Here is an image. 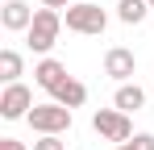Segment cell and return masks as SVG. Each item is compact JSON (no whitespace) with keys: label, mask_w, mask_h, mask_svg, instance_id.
<instances>
[{"label":"cell","mask_w":154,"mask_h":150,"mask_svg":"<svg viewBox=\"0 0 154 150\" xmlns=\"http://www.w3.org/2000/svg\"><path fill=\"white\" fill-rule=\"evenodd\" d=\"M29 129L38 133V138H46V133H67L71 125H75V108H67V104H58V100H46V104H33L29 108Z\"/></svg>","instance_id":"obj_1"},{"label":"cell","mask_w":154,"mask_h":150,"mask_svg":"<svg viewBox=\"0 0 154 150\" xmlns=\"http://www.w3.org/2000/svg\"><path fill=\"white\" fill-rule=\"evenodd\" d=\"M63 25H67V21H63V13H58V8H38V13H33V25L25 29L29 50L46 58V54L54 50V42H58V33H63Z\"/></svg>","instance_id":"obj_2"},{"label":"cell","mask_w":154,"mask_h":150,"mask_svg":"<svg viewBox=\"0 0 154 150\" xmlns=\"http://www.w3.org/2000/svg\"><path fill=\"white\" fill-rule=\"evenodd\" d=\"M63 21L71 33H83V38H100L104 29H108V13H104L100 4H92V0H75L67 13H63Z\"/></svg>","instance_id":"obj_3"},{"label":"cell","mask_w":154,"mask_h":150,"mask_svg":"<svg viewBox=\"0 0 154 150\" xmlns=\"http://www.w3.org/2000/svg\"><path fill=\"white\" fill-rule=\"evenodd\" d=\"M92 129L100 133L104 142H112V146H121V142L133 138V121H129V113H121V108H96L92 113Z\"/></svg>","instance_id":"obj_4"},{"label":"cell","mask_w":154,"mask_h":150,"mask_svg":"<svg viewBox=\"0 0 154 150\" xmlns=\"http://www.w3.org/2000/svg\"><path fill=\"white\" fill-rule=\"evenodd\" d=\"M29 108H33V92H29L25 83L17 79V83H4V92H0V117L4 121H25Z\"/></svg>","instance_id":"obj_5"},{"label":"cell","mask_w":154,"mask_h":150,"mask_svg":"<svg viewBox=\"0 0 154 150\" xmlns=\"http://www.w3.org/2000/svg\"><path fill=\"white\" fill-rule=\"evenodd\" d=\"M133 71H137V54H133V50H125V46H108L104 50V75H108V79L129 83Z\"/></svg>","instance_id":"obj_6"},{"label":"cell","mask_w":154,"mask_h":150,"mask_svg":"<svg viewBox=\"0 0 154 150\" xmlns=\"http://www.w3.org/2000/svg\"><path fill=\"white\" fill-rule=\"evenodd\" d=\"M67 79H71V75H67V67H63L58 58H50V54H46V58L33 67V83H38L42 92H50V96L63 88V83H67Z\"/></svg>","instance_id":"obj_7"},{"label":"cell","mask_w":154,"mask_h":150,"mask_svg":"<svg viewBox=\"0 0 154 150\" xmlns=\"http://www.w3.org/2000/svg\"><path fill=\"white\" fill-rule=\"evenodd\" d=\"M0 25H4L8 33H25L29 25H33V8H29L25 0H4V8H0Z\"/></svg>","instance_id":"obj_8"},{"label":"cell","mask_w":154,"mask_h":150,"mask_svg":"<svg viewBox=\"0 0 154 150\" xmlns=\"http://www.w3.org/2000/svg\"><path fill=\"white\" fill-rule=\"evenodd\" d=\"M146 104V88H137V83H117V92H112V108H121V113H137Z\"/></svg>","instance_id":"obj_9"},{"label":"cell","mask_w":154,"mask_h":150,"mask_svg":"<svg viewBox=\"0 0 154 150\" xmlns=\"http://www.w3.org/2000/svg\"><path fill=\"white\" fill-rule=\"evenodd\" d=\"M146 17H150V0H117V21L142 25Z\"/></svg>","instance_id":"obj_10"},{"label":"cell","mask_w":154,"mask_h":150,"mask_svg":"<svg viewBox=\"0 0 154 150\" xmlns=\"http://www.w3.org/2000/svg\"><path fill=\"white\" fill-rule=\"evenodd\" d=\"M50 100H58V104H67V108H79V104L88 100V88L79 83L75 75H71V79H67V83H63V88H58V92H54Z\"/></svg>","instance_id":"obj_11"},{"label":"cell","mask_w":154,"mask_h":150,"mask_svg":"<svg viewBox=\"0 0 154 150\" xmlns=\"http://www.w3.org/2000/svg\"><path fill=\"white\" fill-rule=\"evenodd\" d=\"M21 75H25V58L17 50H0V79L4 83H17Z\"/></svg>","instance_id":"obj_12"},{"label":"cell","mask_w":154,"mask_h":150,"mask_svg":"<svg viewBox=\"0 0 154 150\" xmlns=\"http://www.w3.org/2000/svg\"><path fill=\"white\" fill-rule=\"evenodd\" d=\"M33 150H67V142H63L58 133H46V138H38V142H33Z\"/></svg>","instance_id":"obj_13"},{"label":"cell","mask_w":154,"mask_h":150,"mask_svg":"<svg viewBox=\"0 0 154 150\" xmlns=\"http://www.w3.org/2000/svg\"><path fill=\"white\" fill-rule=\"evenodd\" d=\"M129 142H133L137 150H154V133H133Z\"/></svg>","instance_id":"obj_14"},{"label":"cell","mask_w":154,"mask_h":150,"mask_svg":"<svg viewBox=\"0 0 154 150\" xmlns=\"http://www.w3.org/2000/svg\"><path fill=\"white\" fill-rule=\"evenodd\" d=\"M75 0H42V8H58V13H67Z\"/></svg>","instance_id":"obj_15"},{"label":"cell","mask_w":154,"mask_h":150,"mask_svg":"<svg viewBox=\"0 0 154 150\" xmlns=\"http://www.w3.org/2000/svg\"><path fill=\"white\" fill-rule=\"evenodd\" d=\"M0 150H29L25 142H17V138H0Z\"/></svg>","instance_id":"obj_16"},{"label":"cell","mask_w":154,"mask_h":150,"mask_svg":"<svg viewBox=\"0 0 154 150\" xmlns=\"http://www.w3.org/2000/svg\"><path fill=\"white\" fill-rule=\"evenodd\" d=\"M117 150H137V146H133V142H121V146H117Z\"/></svg>","instance_id":"obj_17"},{"label":"cell","mask_w":154,"mask_h":150,"mask_svg":"<svg viewBox=\"0 0 154 150\" xmlns=\"http://www.w3.org/2000/svg\"><path fill=\"white\" fill-rule=\"evenodd\" d=\"M150 13H154V0H150Z\"/></svg>","instance_id":"obj_18"}]
</instances>
